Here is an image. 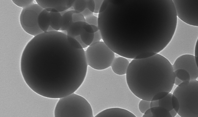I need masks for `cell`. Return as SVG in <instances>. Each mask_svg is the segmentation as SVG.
<instances>
[{"mask_svg":"<svg viewBox=\"0 0 198 117\" xmlns=\"http://www.w3.org/2000/svg\"><path fill=\"white\" fill-rule=\"evenodd\" d=\"M88 66L84 49L75 48L67 35L55 31L34 37L20 61L28 86L37 94L53 99L75 93L84 80Z\"/></svg>","mask_w":198,"mask_h":117,"instance_id":"cell-1","label":"cell"},{"mask_svg":"<svg viewBox=\"0 0 198 117\" xmlns=\"http://www.w3.org/2000/svg\"><path fill=\"white\" fill-rule=\"evenodd\" d=\"M118 5L131 21L117 6L111 15L132 25L111 17L114 21L134 26L109 40L118 55L134 59L144 53H159L165 47L175 32L177 18L172 0H126L133 19L124 0Z\"/></svg>","mask_w":198,"mask_h":117,"instance_id":"cell-2","label":"cell"},{"mask_svg":"<svg viewBox=\"0 0 198 117\" xmlns=\"http://www.w3.org/2000/svg\"><path fill=\"white\" fill-rule=\"evenodd\" d=\"M175 78L172 64L158 53L145 59H132L126 74L131 92L139 98L149 101L160 92H170Z\"/></svg>","mask_w":198,"mask_h":117,"instance_id":"cell-3","label":"cell"},{"mask_svg":"<svg viewBox=\"0 0 198 117\" xmlns=\"http://www.w3.org/2000/svg\"><path fill=\"white\" fill-rule=\"evenodd\" d=\"M198 40V27L187 24L177 18L174 33L168 43L158 54L172 64L179 57L183 55H194Z\"/></svg>","mask_w":198,"mask_h":117,"instance_id":"cell-4","label":"cell"},{"mask_svg":"<svg viewBox=\"0 0 198 117\" xmlns=\"http://www.w3.org/2000/svg\"><path fill=\"white\" fill-rule=\"evenodd\" d=\"M54 117H94L90 103L75 93L58 99L54 111Z\"/></svg>","mask_w":198,"mask_h":117,"instance_id":"cell-5","label":"cell"},{"mask_svg":"<svg viewBox=\"0 0 198 117\" xmlns=\"http://www.w3.org/2000/svg\"><path fill=\"white\" fill-rule=\"evenodd\" d=\"M197 80H191L185 88L177 86L172 94L178 99L180 108L177 115L180 117H198Z\"/></svg>","mask_w":198,"mask_h":117,"instance_id":"cell-6","label":"cell"},{"mask_svg":"<svg viewBox=\"0 0 198 117\" xmlns=\"http://www.w3.org/2000/svg\"><path fill=\"white\" fill-rule=\"evenodd\" d=\"M88 66L98 70L111 67L115 53L102 41L93 43L85 51Z\"/></svg>","mask_w":198,"mask_h":117,"instance_id":"cell-7","label":"cell"},{"mask_svg":"<svg viewBox=\"0 0 198 117\" xmlns=\"http://www.w3.org/2000/svg\"><path fill=\"white\" fill-rule=\"evenodd\" d=\"M177 18L185 23L198 27V0H172Z\"/></svg>","mask_w":198,"mask_h":117,"instance_id":"cell-8","label":"cell"},{"mask_svg":"<svg viewBox=\"0 0 198 117\" xmlns=\"http://www.w3.org/2000/svg\"><path fill=\"white\" fill-rule=\"evenodd\" d=\"M44 9L37 4H33L22 10L20 17L21 25L28 34L36 36L43 32L38 24V16Z\"/></svg>","mask_w":198,"mask_h":117,"instance_id":"cell-9","label":"cell"},{"mask_svg":"<svg viewBox=\"0 0 198 117\" xmlns=\"http://www.w3.org/2000/svg\"><path fill=\"white\" fill-rule=\"evenodd\" d=\"M174 71L182 69L187 71L190 76V80H197L198 77V66L194 55L186 54L178 57L172 64Z\"/></svg>","mask_w":198,"mask_h":117,"instance_id":"cell-10","label":"cell"},{"mask_svg":"<svg viewBox=\"0 0 198 117\" xmlns=\"http://www.w3.org/2000/svg\"><path fill=\"white\" fill-rule=\"evenodd\" d=\"M75 0H35L37 4L43 9L52 8L62 12L70 8Z\"/></svg>","mask_w":198,"mask_h":117,"instance_id":"cell-11","label":"cell"},{"mask_svg":"<svg viewBox=\"0 0 198 117\" xmlns=\"http://www.w3.org/2000/svg\"><path fill=\"white\" fill-rule=\"evenodd\" d=\"M94 117H137L133 113L125 109L112 107L106 109L98 113Z\"/></svg>","mask_w":198,"mask_h":117,"instance_id":"cell-12","label":"cell"},{"mask_svg":"<svg viewBox=\"0 0 198 117\" xmlns=\"http://www.w3.org/2000/svg\"><path fill=\"white\" fill-rule=\"evenodd\" d=\"M130 63L127 58L124 57H115L110 67L115 74L123 75L126 74Z\"/></svg>","mask_w":198,"mask_h":117,"instance_id":"cell-13","label":"cell"},{"mask_svg":"<svg viewBox=\"0 0 198 117\" xmlns=\"http://www.w3.org/2000/svg\"><path fill=\"white\" fill-rule=\"evenodd\" d=\"M49 11L50 17V26L55 31L60 30L62 25V16L60 13L52 8H47Z\"/></svg>","mask_w":198,"mask_h":117,"instance_id":"cell-14","label":"cell"},{"mask_svg":"<svg viewBox=\"0 0 198 117\" xmlns=\"http://www.w3.org/2000/svg\"><path fill=\"white\" fill-rule=\"evenodd\" d=\"M38 26L43 32H48L50 26V12L46 9H44L39 14L38 19Z\"/></svg>","mask_w":198,"mask_h":117,"instance_id":"cell-15","label":"cell"},{"mask_svg":"<svg viewBox=\"0 0 198 117\" xmlns=\"http://www.w3.org/2000/svg\"><path fill=\"white\" fill-rule=\"evenodd\" d=\"M85 22H73L67 30V35L74 38L80 35L83 30V26Z\"/></svg>","mask_w":198,"mask_h":117,"instance_id":"cell-16","label":"cell"},{"mask_svg":"<svg viewBox=\"0 0 198 117\" xmlns=\"http://www.w3.org/2000/svg\"><path fill=\"white\" fill-rule=\"evenodd\" d=\"M76 13H79L75 10H70L65 12L62 15V23L60 31H67L73 23V14Z\"/></svg>","mask_w":198,"mask_h":117,"instance_id":"cell-17","label":"cell"},{"mask_svg":"<svg viewBox=\"0 0 198 117\" xmlns=\"http://www.w3.org/2000/svg\"><path fill=\"white\" fill-rule=\"evenodd\" d=\"M154 117H172L169 111L159 106L150 108Z\"/></svg>","mask_w":198,"mask_h":117,"instance_id":"cell-18","label":"cell"},{"mask_svg":"<svg viewBox=\"0 0 198 117\" xmlns=\"http://www.w3.org/2000/svg\"><path fill=\"white\" fill-rule=\"evenodd\" d=\"M172 94L169 92L165 97L158 100L159 106L164 108L170 111L173 109L172 98Z\"/></svg>","mask_w":198,"mask_h":117,"instance_id":"cell-19","label":"cell"},{"mask_svg":"<svg viewBox=\"0 0 198 117\" xmlns=\"http://www.w3.org/2000/svg\"><path fill=\"white\" fill-rule=\"evenodd\" d=\"M80 36L83 42L88 46L92 44L94 38V33L88 32L83 29Z\"/></svg>","mask_w":198,"mask_h":117,"instance_id":"cell-20","label":"cell"},{"mask_svg":"<svg viewBox=\"0 0 198 117\" xmlns=\"http://www.w3.org/2000/svg\"><path fill=\"white\" fill-rule=\"evenodd\" d=\"M175 77L183 81H190V76L189 73L186 70L182 69H177L174 71Z\"/></svg>","mask_w":198,"mask_h":117,"instance_id":"cell-21","label":"cell"},{"mask_svg":"<svg viewBox=\"0 0 198 117\" xmlns=\"http://www.w3.org/2000/svg\"><path fill=\"white\" fill-rule=\"evenodd\" d=\"M86 0H75L72 7L75 11L82 13L87 8Z\"/></svg>","mask_w":198,"mask_h":117,"instance_id":"cell-22","label":"cell"},{"mask_svg":"<svg viewBox=\"0 0 198 117\" xmlns=\"http://www.w3.org/2000/svg\"><path fill=\"white\" fill-rule=\"evenodd\" d=\"M150 101L141 99L138 104V109L140 112L144 114L148 109L150 108Z\"/></svg>","mask_w":198,"mask_h":117,"instance_id":"cell-23","label":"cell"},{"mask_svg":"<svg viewBox=\"0 0 198 117\" xmlns=\"http://www.w3.org/2000/svg\"><path fill=\"white\" fill-rule=\"evenodd\" d=\"M33 0H12L13 2L17 6L23 8L33 4Z\"/></svg>","mask_w":198,"mask_h":117,"instance_id":"cell-24","label":"cell"},{"mask_svg":"<svg viewBox=\"0 0 198 117\" xmlns=\"http://www.w3.org/2000/svg\"><path fill=\"white\" fill-rule=\"evenodd\" d=\"M85 18V22L87 23L90 25L98 26V17L94 16V14Z\"/></svg>","mask_w":198,"mask_h":117,"instance_id":"cell-25","label":"cell"},{"mask_svg":"<svg viewBox=\"0 0 198 117\" xmlns=\"http://www.w3.org/2000/svg\"><path fill=\"white\" fill-rule=\"evenodd\" d=\"M67 36L69 41L74 48L78 49H83L81 45L75 38L67 35Z\"/></svg>","mask_w":198,"mask_h":117,"instance_id":"cell-26","label":"cell"},{"mask_svg":"<svg viewBox=\"0 0 198 117\" xmlns=\"http://www.w3.org/2000/svg\"><path fill=\"white\" fill-rule=\"evenodd\" d=\"M169 93V92L165 91L160 92L154 96L151 101L160 100L165 97Z\"/></svg>","mask_w":198,"mask_h":117,"instance_id":"cell-27","label":"cell"},{"mask_svg":"<svg viewBox=\"0 0 198 117\" xmlns=\"http://www.w3.org/2000/svg\"><path fill=\"white\" fill-rule=\"evenodd\" d=\"M73 22H85L84 17L80 13H74L72 15Z\"/></svg>","mask_w":198,"mask_h":117,"instance_id":"cell-28","label":"cell"},{"mask_svg":"<svg viewBox=\"0 0 198 117\" xmlns=\"http://www.w3.org/2000/svg\"><path fill=\"white\" fill-rule=\"evenodd\" d=\"M172 102L173 109L177 113L180 108L179 103L177 98L173 94L172 96Z\"/></svg>","mask_w":198,"mask_h":117,"instance_id":"cell-29","label":"cell"},{"mask_svg":"<svg viewBox=\"0 0 198 117\" xmlns=\"http://www.w3.org/2000/svg\"><path fill=\"white\" fill-rule=\"evenodd\" d=\"M156 54V53L153 52H145L138 55L134 59H145L152 57Z\"/></svg>","mask_w":198,"mask_h":117,"instance_id":"cell-30","label":"cell"},{"mask_svg":"<svg viewBox=\"0 0 198 117\" xmlns=\"http://www.w3.org/2000/svg\"><path fill=\"white\" fill-rule=\"evenodd\" d=\"M87 8L89 9L92 13H94L95 4L94 0H86Z\"/></svg>","mask_w":198,"mask_h":117,"instance_id":"cell-31","label":"cell"},{"mask_svg":"<svg viewBox=\"0 0 198 117\" xmlns=\"http://www.w3.org/2000/svg\"><path fill=\"white\" fill-rule=\"evenodd\" d=\"M94 1L95 4V7L94 13L99 14L100 8L103 0H95Z\"/></svg>","mask_w":198,"mask_h":117,"instance_id":"cell-32","label":"cell"},{"mask_svg":"<svg viewBox=\"0 0 198 117\" xmlns=\"http://www.w3.org/2000/svg\"><path fill=\"white\" fill-rule=\"evenodd\" d=\"M102 39L101 35L99 30L94 33V36L93 43H94L101 41Z\"/></svg>","mask_w":198,"mask_h":117,"instance_id":"cell-33","label":"cell"},{"mask_svg":"<svg viewBox=\"0 0 198 117\" xmlns=\"http://www.w3.org/2000/svg\"><path fill=\"white\" fill-rule=\"evenodd\" d=\"M84 30L86 32L90 33H94L91 25L85 22L83 26Z\"/></svg>","mask_w":198,"mask_h":117,"instance_id":"cell-34","label":"cell"},{"mask_svg":"<svg viewBox=\"0 0 198 117\" xmlns=\"http://www.w3.org/2000/svg\"><path fill=\"white\" fill-rule=\"evenodd\" d=\"M81 13L85 18L93 14V13L91 11L87 8H86Z\"/></svg>","mask_w":198,"mask_h":117,"instance_id":"cell-35","label":"cell"},{"mask_svg":"<svg viewBox=\"0 0 198 117\" xmlns=\"http://www.w3.org/2000/svg\"><path fill=\"white\" fill-rule=\"evenodd\" d=\"M79 42V44L82 47L83 49L88 47V46L86 45L82 40L80 36H78L75 38Z\"/></svg>","mask_w":198,"mask_h":117,"instance_id":"cell-36","label":"cell"},{"mask_svg":"<svg viewBox=\"0 0 198 117\" xmlns=\"http://www.w3.org/2000/svg\"><path fill=\"white\" fill-rule=\"evenodd\" d=\"M190 81H185L182 82L178 86L180 88H185L188 86L189 84Z\"/></svg>","mask_w":198,"mask_h":117,"instance_id":"cell-37","label":"cell"},{"mask_svg":"<svg viewBox=\"0 0 198 117\" xmlns=\"http://www.w3.org/2000/svg\"><path fill=\"white\" fill-rule=\"evenodd\" d=\"M159 106L158 100L150 101V108Z\"/></svg>","mask_w":198,"mask_h":117,"instance_id":"cell-38","label":"cell"},{"mask_svg":"<svg viewBox=\"0 0 198 117\" xmlns=\"http://www.w3.org/2000/svg\"><path fill=\"white\" fill-rule=\"evenodd\" d=\"M182 81L180 80L178 78L175 77L174 82V84L177 86L179 85L182 82Z\"/></svg>","mask_w":198,"mask_h":117,"instance_id":"cell-39","label":"cell"},{"mask_svg":"<svg viewBox=\"0 0 198 117\" xmlns=\"http://www.w3.org/2000/svg\"><path fill=\"white\" fill-rule=\"evenodd\" d=\"M198 41L197 42L194 51V56L198 57Z\"/></svg>","mask_w":198,"mask_h":117,"instance_id":"cell-40","label":"cell"},{"mask_svg":"<svg viewBox=\"0 0 198 117\" xmlns=\"http://www.w3.org/2000/svg\"><path fill=\"white\" fill-rule=\"evenodd\" d=\"M169 112L172 117H175L177 115V113L173 109Z\"/></svg>","mask_w":198,"mask_h":117,"instance_id":"cell-41","label":"cell"},{"mask_svg":"<svg viewBox=\"0 0 198 117\" xmlns=\"http://www.w3.org/2000/svg\"><path fill=\"white\" fill-rule=\"evenodd\" d=\"M94 33H95L99 30L98 26L94 25H91Z\"/></svg>","mask_w":198,"mask_h":117,"instance_id":"cell-42","label":"cell"},{"mask_svg":"<svg viewBox=\"0 0 198 117\" xmlns=\"http://www.w3.org/2000/svg\"><path fill=\"white\" fill-rule=\"evenodd\" d=\"M152 116V113H145L143 114L142 117H151Z\"/></svg>","mask_w":198,"mask_h":117,"instance_id":"cell-43","label":"cell"},{"mask_svg":"<svg viewBox=\"0 0 198 117\" xmlns=\"http://www.w3.org/2000/svg\"><path fill=\"white\" fill-rule=\"evenodd\" d=\"M195 57V61L196 63L197 64V65L198 66V57Z\"/></svg>","mask_w":198,"mask_h":117,"instance_id":"cell-44","label":"cell"},{"mask_svg":"<svg viewBox=\"0 0 198 117\" xmlns=\"http://www.w3.org/2000/svg\"><path fill=\"white\" fill-rule=\"evenodd\" d=\"M153 117V116H152V117Z\"/></svg>","mask_w":198,"mask_h":117,"instance_id":"cell-45","label":"cell"}]
</instances>
